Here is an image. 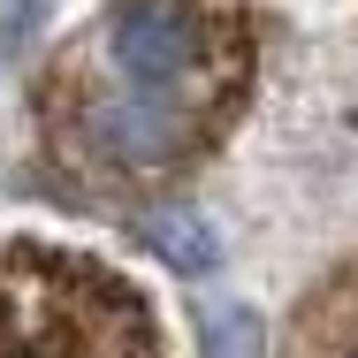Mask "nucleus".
Wrapping results in <instances>:
<instances>
[{
  "mask_svg": "<svg viewBox=\"0 0 358 358\" xmlns=\"http://www.w3.org/2000/svg\"><path fill=\"white\" fill-rule=\"evenodd\" d=\"M84 54L130 92L229 138L259 76V23L252 0H107Z\"/></svg>",
  "mask_w": 358,
  "mask_h": 358,
  "instance_id": "f257e3e1",
  "label": "nucleus"
},
{
  "mask_svg": "<svg viewBox=\"0 0 358 358\" xmlns=\"http://www.w3.org/2000/svg\"><path fill=\"white\" fill-rule=\"evenodd\" d=\"M199 351L206 358H259V313L229 305V297H206L199 305Z\"/></svg>",
  "mask_w": 358,
  "mask_h": 358,
  "instance_id": "39448f33",
  "label": "nucleus"
},
{
  "mask_svg": "<svg viewBox=\"0 0 358 358\" xmlns=\"http://www.w3.org/2000/svg\"><path fill=\"white\" fill-rule=\"evenodd\" d=\"M282 358H358V252L336 259L320 289H305V305L289 313Z\"/></svg>",
  "mask_w": 358,
  "mask_h": 358,
  "instance_id": "7ed1b4c3",
  "label": "nucleus"
},
{
  "mask_svg": "<svg viewBox=\"0 0 358 358\" xmlns=\"http://www.w3.org/2000/svg\"><path fill=\"white\" fill-rule=\"evenodd\" d=\"M0 358H168V343L107 259L15 236L0 244Z\"/></svg>",
  "mask_w": 358,
  "mask_h": 358,
  "instance_id": "f03ea898",
  "label": "nucleus"
},
{
  "mask_svg": "<svg viewBox=\"0 0 358 358\" xmlns=\"http://www.w3.org/2000/svg\"><path fill=\"white\" fill-rule=\"evenodd\" d=\"M38 23H46V0H0V54H31Z\"/></svg>",
  "mask_w": 358,
  "mask_h": 358,
  "instance_id": "423d86ee",
  "label": "nucleus"
},
{
  "mask_svg": "<svg viewBox=\"0 0 358 358\" xmlns=\"http://www.w3.org/2000/svg\"><path fill=\"white\" fill-rule=\"evenodd\" d=\"M130 236H138L160 267H176L183 282H206V275L221 267V236H214V221L191 214V206H130Z\"/></svg>",
  "mask_w": 358,
  "mask_h": 358,
  "instance_id": "20e7f679",
  "label": "nucleus"
}]
</instances>
